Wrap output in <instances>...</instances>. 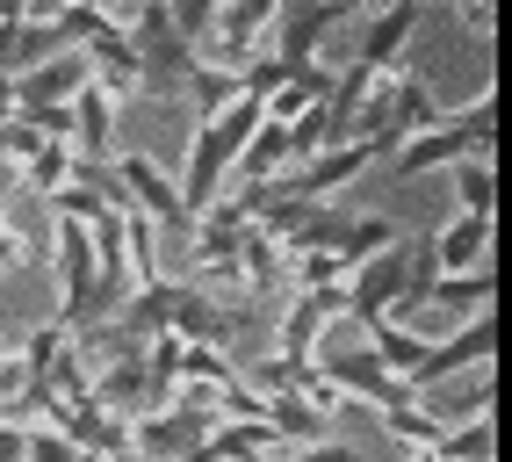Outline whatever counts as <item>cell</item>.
<instances>
[{
  "mask_svg": "<svg viewBox=\"0 0 512 462\" xmlns=\"http://www.w3.org/2000/svg\"><path fill=\"white\" fill-rule=\"evenodd\" d=\"M433 253V268L440 275H476V268H491V217H448L426 239Z\"/></svg>",
  "mask_w": 512,
  "mask_h": 462,
  "instance_id": "obj_8",
  "label": "cell"
},
{
  "mask_svg": "<svg viewBox=\"0 0 512 462\" xmlns=\"http://www.w3.org/2000/svg\"><path fill=\"white\" fill-rule=\"evenodd\" d=\"M109 174H116V188H123V203L138 210L152 231H188V224H195V217L181 210V188L166 181V167H159L152 152H123Z\"/></svg>",
  "mask_w": 512,
  "mask_h": 462,
  "instance_id": "obj_2",
  "label": "cell"
},
{
  "mask_svg": "<svg viewBox=\"0 0 512 462\" xmlns=\"http://www.w3.org/2000/svg\"><path fill=\"white\" fill-rule=\"evenodd\" d=\"M166 333L188 340V347H217V354H224V347L238 340V318H231L202 282H181V304H174V325H166Z\"/></svg>",
  "mask_w": 512,
  "mask_h": 462,
  "instance_id": "obj_7",
  "label": "cell"
},
{
  "mask_svg": "<svg viewBox=\"0 0 512 462\" xmlns=\"http://www.w3.org/2000/svg\"><path fill=\"white\" fill-rule=\"evenodd\" d=\"M426 462H498V426H491V412L469 419V426H448V434L433 441Z\"/></svg>",
  "mask_w": 512,
  "mask_h": 462,
  "instance_id": "obj_12",
  "label": "cell"
},
{
  "mask_svg": "<svg viewBox=\"0 0 512 462\" xmlns=\"http://www.w3.org/2000/svg\"><path fill=\"white\" fill-rule=\"evenodd\" d=\"M181 94H195V102H202V116H217V109H231V102H238V80L195 58V73H188V87H181Z\"/></svg>",
  "mask_w": 512,
  "mask_h": 462,
  "instance_id": "obj_18",
  "label": "cell"
},
{
  "mask_svg": "<svg viewBox=\"0 0 512 462\" xmlns=\"http://www.w3.org/2000/svg\"><path fill=\"white\" fill-rule=\"evenodd\" d=\"M469 152H476V138H469L462 123H448V116H440L433 130H419L412 145H397V152H390V174H397V181H419V174H433V167H455V159H469ZM476 159H491V152H476Z\"/></svg>",
  "mask_w": 512,
  "mask_h": 462,
  "instance_id": "obj_6",
  "label": "cell"
},
{
  "mask_svg": "<svg viewBox=\"0 0 512 462\" xmlns=\"http://www.w3.org/2000/svg\"><path fill=\"white\" fill-rule=\"evenodd\" d=\"M202 448H210V462H267V455H282V441L267 434V426H238V419H217Z\"/></svg>",
  "mask_w": 512,
  "mask_h": 462,
  "instance_id": "obj_11",
  "label": "cell"
},
{
  "mask_svg": "<svg viewBox=\"0 0 512 462\" xmlns=\"http://www.w3.org/2000/svg\"><path fill=\"white\" fill-rule=\"evenodd\" d=\"M491 347H498V318H491V311H484V318H462V333H448V340L426 347L419 376H412V398H426L433 383H448V376H462V369H491Z\"/></svg>",
  "mask_w": 512,
  "mask_h": 462,
  "instance_id": "obj_4",
  "label": "cell"
},
{
  "mask_svg": "<svg viewBox=\"0 0 512 462\" xmlns=\"http://www.w3.org/2000/svg\"><path fill=\"white\" fill-rule=\"evenodd\" d=\"M116 109L123 102H109L94 80L65 102V116H73V159H94V167H101V152H109V138H116Z\"/></svg>",
  "mask_w": 512,
  "mask_h": 462,
  "instance_id": "obj_9",
  "label": "cell"
},
{
  "mask_svg": "<svg viewBox=\"0 0 512 462\" xmlns=\"http://www.w3.org/2000/svg\"><path fill=\"white\" fill-rule=\"evenodd\" d=\"M289 462H361L354 448H339V441H311V448H296Z\"/></svg>",
  "mask_w": 512,
  "mask_h": 462,
  "instance_id": "obj_20",
  "label": "cell"
},
{
  "mask_svg": "<svg viewBox=\"0 0 512 462\" xmlns=\"http://www.w3.org/2000/svg\"><path fill=\"white\" fill-rule=\"evenodd\" d=\"M22 462H87L58 426H22Z\"/></svg>",
  "mask_w": 512,
  "mask_h": 462,
  "instance_id": "obj_19",
  "label": "cell"
},
{
  "mask_svg": "<svg viewBox=\"0 0 512 462\" xmlns=\"http://www.w3.org/2000/svg\"><path fill=\"white\" fill-rule=\"evenodd\" d=\"M361 333H368V354L375 361H383V369L397 376V383H412L419 376V361H426V333H412V325H390V318H375V325H361Z\"/></svg>",
  "mask_w": 512,
  "mask_h": 462,
  "instance_id": "obj_10",
  "label": "cell"
},
{
  "mask_svg": "<svg viewBox=\"0 0 512 462\" xmlns=\"http://www.w3.org/2000/svg\"><path fill=\"white\" fill-rule=\"evenodd\" d=\"M0 462H22V426L0 419Z\"/></svg>",
  "mask_w": 512,
  "mask_h": 462,
  "instance_id": "obj_21",
  "label": "cell"
},
{
  "mask_svg": "<svg viewBox=\"0 0 512 462\" xmlns=\"http://www.w3.org/2000/svg\"><path fill=\"white\" fill-rule=\"evenodd\" d=\"M347 15H354L347 0H303V8H282L260 51L275 58V65H289V73H303V65H318V58H325V37H332V29L347 22Z\"/></svg>",
  "mask_w": 512,
  "mask_h": 462,
  "instance_id": "obj_1",
  "label": "cell"
},
{
  "mask_svg": "<svg viewBox=\"0 0 512 462\" xmlns=\"http://www.w3.org/2000/svg\"><path fill=\"white\" fill-rule=\"evenodd\" d=\"M210 22H217V0H166V29H174V37H181L188 51H202Z\"/></svg>",
  "mask_w": 512,
  "mask_h": 462,
  "instance_id": "obj_17",
  "label": "cell"
},
{
  "mask_svg": "<svg viewBox=\"0 0 512 462\" xmlns=\"http://www.w3.org/2000/svg\"><path fill=\"white\" fill-rule=\"evenodd\" d=\"M491 296H498V275H491V268H476V275H440V282H433V304H440V311H462V318H484Z\"/></svg>",
  "mask_w": 512,
  "mask_h": 462,
  "instance_id": "obj_13",
  "label": "cell"
},
{
  "mask_svg": "<svg viewBox=\"0 0 512 462\" xmlns=\"http://www.w3.org/2000/svg\"><path fill=\"white\" fill-rule=\"evenodd\" d=\"M65 181H73V145H44V152L22 167V188H37L44 203H51V195H58Z\"/></svg>",
  "mask_w": 512,
  "mask_h": 462,
  "instance_id": "obj_16",
  "label": "cell"
},
{
  "mask_svg": "<svg viewBox=\"0 0 512 462\" xmlns=\"http://www.w3.org/2000/svg\"><path fill=\"white\" fill-rule=\"evenodd\" d=\"M419 22H426L419 0H390V8H375V22H368L354 65H361V73H375V80H390L397 65H404V51H412V29H419Z\"/></svg>",
  "mask_w": 512,
  "mask_h": 462,
  "instance_id": "obj_5",
  "label": "cell"
},
{
  "mask_svg": "<svg viewBox=\"0 0 512 462\" xmlns=\"http://www.w3.org/2000/svg\"><path fill=\"white\" fill-rule=\"evenodd\" d=\"M448 181H455V203H462V217H491L498 210V174H491V159H455L448 167Z\"/></svg>",
  "mask_w": 512,
  "mask_h": 462,
  "instance_id": "obj_14",
  "label": "cell"
},
{
  "mask_svg": "<svg viewBox=\"0 0 512 462\" xmlns=\"http://www.w3.org/2000/svg\"><path fill=\"white\" fill-rule=\"evenodd\" d=\"M412 246H419V239H397V246H383L375 260H361V268L347 275V318H354V325L390 318V304L404 296V275H412Z\"/></svg>",
  "mask_w": 512,
  "mask_h": 462,
  "instance_id": "obj_3",
  "label": "cell"
},
{
  "mask_svg": "<svg viewBox=\"0 0 512 462\" xmlns=\"http://www.w3.org/2000/svg\"><path fill=\"white\" fill-rule=\"evenodd\" d=\"M397 239H404V231H397L390 217H354V224H347V239H339V253H332V260H339V275H354L361 260H375V253H383V246H397Z\"/></svg>",
  "mask_w": 512,
  "mask_h": 462,
  "instance_id": "obj_15",
  "label": "cell"
},
{
  "mask_svg": "<svg viewBox=\"0 0 512 462\" xmlns=\"http://www.w3.org/2000/svg\"><path fill=\"white\" fill-rule=\"evenodd\" d=\"M15 188H22V167H15V159H0V210H8Z\"/></svg>",
  "mask_w": 512,
  "mask_h": 462,
  "instance_id": "obj_22",
  "label": "cell"
}]
</instances>
